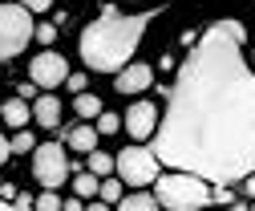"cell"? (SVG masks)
<instances>
[{
	"label": "cell",
	"mask_w": 255,
	"mask_h": 211,
	"mask_svg": "<svg viewBox=\"0 0 255 211\" xmlns=\"http://www.w3.org/2000/svg\"><path fill=\"white\" fill-rule=\"evenodd\" d=\"M243 24L215 20L178 65L170 110L154 134V159L170 171L227 187L255 175V69Z\"/></svg>",
	"instance_id": "1"
},
{
	"label": "cell",
	"mask_w": 255,
	"mask_h": 211,
	"mask_svg": "<svg viewBox=\"0 0 255 211\" xmlns=\"http://www.w3.org/2000/svg\"><path fill=\"white\" fill-rule=\"evenodd\" d=\"M146 24H150V12L122 16L114 4H106L102 16L81 33V61L89 69H98V73L126 69L130 57H134V49H138V41L146 37Z\"/></svg>",
	"instance_id": "2"
},
{
	"label": "cell",
	"mask_w": 255,
	"mask_h": 211,
	"mask_svg": "<svg viewBox=\"0 0 255 211\" xmlns=\"http://www.w3.org/2000/svg\"><path fill=\"white\" fill-rule=\"evenodd\" d=\"M154 199L166 211H199L211 203V183H203L199 175H186V171H170L154 179Z\"/></svg>",
	"instance_id": "3"
},
{
	"label": "cell",
	"mask_w": 255,
	"mask_h": 211,
	"mask_svg": "<svg viewBox=\"0 0 255 211\" xmlns=\"http://www.w3.org/2000/svg\"><path fill=\"white\" fill-rule=\"evenodd\" d=\"M114 175L126 187H150L158 175H162V163L154 159L150 146H126L114 155Z\"/></svg>",
	"instance_id": "4"
},
{
	"label": "cell",
	"mask_w": 255,
	"mask_h": 211,
	"mask_svg": "<svg viewBox=\"0 0 255 211\" xmlns=\"http://www.w3.org/2000/svg\"><path fill=\"white\" fill-rule=\"evenodd\" d=\"M28 41H33V16L20 4H0V61L16 57Z\"/></svg>",
	"instance_id": "5"
},
{
	"label": "cell",
	"mask_w": 255,
	"mask_h": 211,
	"mask_svg": "<svg viewBox=\"0 0 255 211\" xmlns=\"http://www.w3.org/2000/svg\"><path fill=\"white\" fill-rule=\"evenodd\" d=\"M33 175H37V183L41 187H61L69 179V155H65V146L61 142H41L33 150Z\"/></svg>",
	"instance_id": "6"
},
{
	"label": "cell",
	"mask_w": 255,
	"mask_h": 211,
	"mask_svg": "<svg viewBox=\"0 0 255 211\" xmlns=\"http://www.w3.org/2000/svg\"><path fill=\"white\" fill-rule=\"evenodd\" d=\"M65 77H69V65H65V57L53 53V49L37 53L33 61H28V81L41 85V89H57V85H65Z\"/></svg>",
	"instance_id": "7"
},
{
	"label": "cell",
	"mask_w": 255,
	"mask_h": 211,
	"mask_svg": "<svg viewBox=\"0 0 255 211\" xmlns=\"http://www.w3.org/2000/svg\"><path fill=\"white\" fill-rule=\"evenodd\" d=\"M122 130H130L134 142H146L158 134V106L154 102H134L130 110L122 114Z\"/></svg>",
	"instance_id": "8"
},
{
	"label": "cell",
	"mask_w": 255,
	"mask_h": 211,
	"mask_svg": "<svg viewBox=\"0 0 255 211\" xmlns=\"http://www.w3.org/2000/svg\"><path fill=\"white\" fill-rule=\"evenodd\" d=\"M150 81H154V69H150V65H138V61H130L126 69L114 73V89H118V94H126V98L150 89Z\"/></svg>",
	"instance_id": "9"
},
{
	"label": "cell",
	"mask_w": 255,
	"mask_h": 211,
	"mask_svg": "<svg viewBox=\"0 0 255 211\" xmlns=\"http://www.w3.org/2000/svg\"><path fill=\"white\" fill-rule=\"evenodd\" d=\"M33 122L45 126V130H57V126H61V102H57L53 94H41V98L33 102Z\"/></svg>",
	"instance_id": "10"
},
{
	"label": "cell",
	"mask_w": 255,
	"mask_h": 211,
	"mask_svg": "<svg viewBox=\"0 0 255 211\" xmlns=\"http://www.w3.org/2000/svg\"><path fill=\"white\" fill-rule=\"evenodd\" d=\"M0 118H4L12 130H24L28 122H33V106H28V102H20V98H12V102H4V106H0Z\"/></svg>",
	"instance_id": "11"
},
{
	"label": "cell",
	"mask_w": 255,
	"mask_h": 211,
	"mask_svg": "<svg viewBox=\"0 0 255 211\" xmlns=\"http://www.w3.org/2000/svg\"><path fill=\"white\" fill-rule=\"evenodd\" d=\"M65 142L73 150H81V155H93V150H98V130H93V126H73L65 134Z\"/></svg>",
	"instance_id": "12"
},
{
	"label": "cell",
	"mask_w": 255,
	"mask_h": 211,
	"mask_svg": "<svg viewBox=\"0 0 255 211\" xmlns=\"http://www.w3.org/2000/svg\"><path fill=\"white\" fill-rule=\"evenodd\" d=\"M85 171L93 179H110L114 175V155H102V150H93V155L85 159Z\"/></svg>",
	"instance_id": "13"
},
{
	"label": "cell",
	"mask_w": 255,
	"mask_h": 211,
	"mask_svg": "<svg viewBox=\"0 0 255 211\" xmlns=\"http://www.w3.org/2000/svg\"><path fill=\"white\" fill-rule=\"evenodd\" d=\"M118 211H162L158 207V199L154 195H122V203H118Z\"/></svg>",
	"instance_id": "14"
},
{
	"label": "cell",
	"mask_w": 255,
	"mask_h": 211,
	"mask_svg": "<svg viewBox=\"0 0 255 211\" xmlns=\"http://www.w3.org/2000/svg\"><path fill=\"white\" fill-rule=\"evenodd\" d=\"M122 187H126L122 179H114V175H110V179H102V187H98V199H102L106 207H118V203H122Z\"/></svg>",
	"instance_id": "15"
},
{
	"label": "cell",
	"mask_w": 255,
	"mask_h": 211,
	"mask_svg": "<svg viewBox=\"0 0 255 211\" xmlns=\"http://www.w3.org/2000/svg\"><path fill=\"white\" fill-rule=\"evenodd\" d=\"M98 187H102V179H93L89 171H77V175H73V191H77V199H93V195H98Z\"/></svg>",
	"instance_id": "16"
},
{
	"label": "cell",
	"mask_w": 255,
	"mask_h": 211,
	"mask_svg": "<svg viewBox=\"0 0 255 211\" xmlns=\"http://www.w3.org/2000/svg\"><path fill=\"white\" fill-rule=\"evenodd\" d=\"M73 110H77V118H98V114H102V102L93 98V94H77Z\"/></svg>",
	"instance_id": "17"
},
{
	"label": "cell",
	"mask_w": 255,
	"mask_h": 211,
	"mask_svg": "<svg viewBox=\"0 0 255 211\" xmlns=\"http://www.w3.org/2000/svg\"><path fill=\"white\" fill-rule=\"evenodd\" d=\"M93 130H98V134H118V130H122V118L110 114V110H102V114H98V122H93Z\"/></svg>",
	"instance_id": "18"
},
{
	"label": "cell",
	"mask_w": 255,
	"mask_h": 211,
	"mask_svg": "<svg viewBox=\"0 0 255 211\" xmlns=\"http://www.w3.org/2000/svg\"><path fill=\"white\" fill-rule=\"evenodd\" d=\"M33 150H37L33 134H28V130H16V138H12V155H33Z\"/></svg>",
	"instance_id": "19"
},
{
	"label": "cell",
	"mask_w": 255,
	"mask_h": 211,
	"mask_svg": "<svg viewBox=\"0 0 255 211\" xmlns=\"http://www.w3.org/2000/svg\"><path fill=\"white\" fill-rule=\"evenodd\" d=\"M33 211H61V195H57V191H45V195H37Z\"/></svg>",
	"instance_id": "20"
},
{
	"label": "cell",
	"mask_w": 255,
	"mask_h": 211,
	"mask_svg": "<svg viewBox=\"0 0 255 211\" xmlns=\"http://www.w3.org/2000/svg\"><path fill=\"white\" fill-rule=\"evenodd\" d=\"M33 37H37L41 45H53V41H57V24H37V28H33Z\"/></svg>",
	"instance_id": "21"
},
{
	"label": "cell",
	"mask_w": 255,
	"mask_h": 211,
	"mask_svg": "<svg viewBox=\"0 0 255 211\" xmlns=\"http://www.w3.org/2000/svg\"><path fill=\"white\" fill-rule=\"evenodd\" d=\"M16 4H20L28 16H33V12H49V8H53V0H16Z\"/></svg>",
	"instance_id": "22"
},
{
	"label": "cell",
	"mask_w": 255,
	"mask_h": 211,
	"mask_svg": "<svg viewBox=\"0 0 255 211\" xmlns=\"http://www.w3.org/2000/svg\"><path fill=\"white\" fill-rule=\"evenodd\" d=\"M65 85L73 89V94H85V89H89V77H85V73H69V77H65Z\"/></svg>",
	"instance_id": "23"
},
{
	"label": "cell",
	"mask_w": 255,
	"mask_h": 211,
	"mask_svg": "<svg viewBox=\"0 0 255 211\" xmlns=\"http://www.w3.org/2000/svg\"><path fill=\"white\" fill-rule=\"evenodd\" d=\"M211 203H231V187H211Z\"/></svg>",
	"instance_id": "24"
},
{
	"label": "cell",
	"mask_w": 255,
	"mask_h": 211,
	"mask_svg": "<svg viewBox=\"0 0 255 211\" xmlns=\"http://www.w3.org/2000/svg\"><path fill=\"white\" fill-rule=\"evenodd\" d=\"M12 207H16V211H33V195H20V191H16Z\"/></svg>",
	"instance_id": "25"
},
{
	"label": "cell",
	"mask_w": 255,
	"mask_h": 211,
	"mask_svg": "<svg viewBox=\"0 0 255 211\" xmlns=\"http://www.w3.org/2000/svg\"><path fill=\"white\" fill-rule=\"evenodd\" d=\"M8 159H12V142L0 134V163H8Z\"/></svg>",
	"instance_id": "26"
},
{
	"label": "cell",
	"mask_w": 255,
	"mask_h": 211,
	"mask_svg": "<svg viewBox=\"0 0 255 211\" xmlns=\"http://www.w3.org/2000/svg\"><path fill=\"white\" fill-rule=\"evenodd\" d=\"M16 98H20V102H28V98H33V81H24V85H16Z\"/></svg>",
	"instance_id": "27"
},
{
	"label": "cell",
	"mask_w": 255,
	"mask_h": 211,
	"mask_svg": "<svg viewBox=\"0 0 255 211\" xmlns=\"http://www.w3.org/2000/svg\"><path fill=\"white\" fill-rule=\"evenodd\" d=\"M158 69L170 73V69H174V57H170V53H162V57H158Z\"/></svg>",
	"instance_id": "28"
},
{
	"label": "cell",
	"mask_w": 255,
	"mask_h": 211,
	"mask_svg": "<svg viewBox=\"0 0 255 211\" xmlns=\"http://www.w3.org/2000/svg\"><path fill=\"white\" fill-rule=\"evenodd\" d=\"M0 199H4V203L16 199V187H12V183H0Z\"/></svg>",
	"instance_id": "29"
},
{
	"label": "cell",
	"mask_w": 255,
	"mask_h": 211,
	"mask_svg": "<svg viewBox=\"0 0 255 211\" xmlns=\"http://www.w3.org/2000/svg\"><path fill=\"white\" fill-rule=\"evenodd\" d=\"M61 211H85V207H81V199H65V203H61Z\"/></svg>",
	"instance_id": "30"
},
{
	"label": "cell",
	"mask_w": 255,
	"mask_h": 211,
	"mask_svg": "<svg viewBox=\"0 0 255 211\" xmlns=\"http://www.w3.org/2000/svg\"><path fill=\"white\" fill-rule=\"evenodd\" d=\"M243 191H247V195L255 199V175H247V179H243Z\"/></svg>",
	"instance_id": "31"
},
{
	"label": "cell",
	"mask_w": 255,
	"mask_h": 211,
	"mask_svg": "<svg viewBox=\"0 0 255 211\" xmlns=\"http://www.w3.org/2000/svg\"><path fill=\"white\" fill-rule=\"evenodd\" d=\"M85 211H114V207H106V203H102V199H98V203H89V207H85Z\"/></svg>",
	"instance_id": "32"
},
{
	"label": "cell",
	"mask_w": 255,
	"mask_h": 211,
	"mask_svg": "<svg viewBox=\"0 0 255 211\" xmlns=\"http://www.w3.org/2000/svg\"><path fill=\"white\" fill-rule=\"evenodd\" d=\"M0 211H16V207H12V203H4V199H0Z\"/></svg>",
	"instance_id": "33"
},
{
	"label": "cell",
	"mask_w": 255,
	"mask_h": 211,
	"mask_svg": "<svg viewBox=\"0 0 255 211\" xmlns=\"http://www.w3.org/2000/svg\"><path fill=\"white\" fill-rule=\"evenodd\" d=\"M231 211H247V203H231Z\"/></svg>",
	"instance_id": "34"
},
{
	"label": "cell",
	"mask_w": 255,
	"mask_h": 211,
	"mask_svg": "<svg viewBox=\"0 0 255 211\" xmlns=\"http://www.w3.org/2000/svg\"><path fill=\"white\" fill-rule=\"evenodd\" d=\"M251 69H255V45H251Z\"/></svg>",
	"instance_id": "35"
}]
</instances>
